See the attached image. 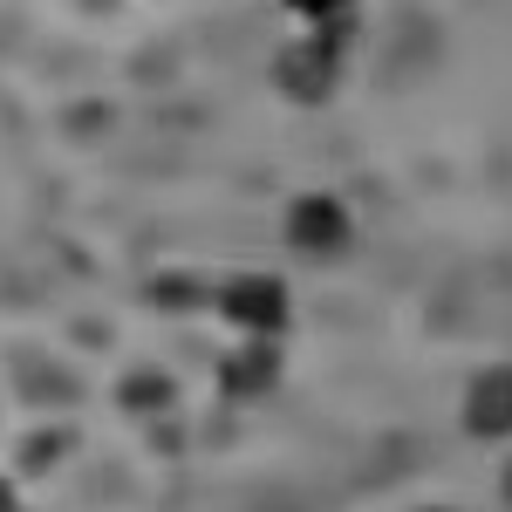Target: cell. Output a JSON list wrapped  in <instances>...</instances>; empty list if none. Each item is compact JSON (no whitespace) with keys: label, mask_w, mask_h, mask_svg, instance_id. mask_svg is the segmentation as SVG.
I'll return each mask as SVG.
<instances>
[{"label":"cell","mask_w":512,"mask_h":512,"mask_svg":"<svg viewBox=\"0 0 512 512\" xmlns=\"http://www.w3.org/2000/svg\"><path fill=\"white\" fill-rule=\"evenodd\" d=\"M219 315L233 321L246 342H274L287 328V287L274 274H239L219 287Z\"/></svg>","instance_id":"cell-1"},{"label":"cell","mask_w":512,"mask_h":512,"mask_svg":"<svg viewBox=\"0 0 512 512\" xmlns=\"http://www.w3.org/2000/svg\"><path fill=\"white\" fill-rule=\"evenodd\" d=\"M349 205L335 192H308L287 205V246L294 253H308V260H335L342 246H349Z\"/></svg>","instance_id":"cell-2"},{"label":"cell","mask_w":512,"mask_h":512,"mask_svg":"<svg viewBox=\"0 0 512 512\" xmlns=\"http://www.w3.org/2000/svg\"><path fill=\"white\" fill-rule=\"evenodd\" d=\"M465 431L485 437V444H506L512 437V362H492V369L472 376V390H465Z\"/></svg>","instance_id":"cell-3"},{"label":"cell","mask_w":512,"mask_h":512,"mask_svg":"<svg viewBox=\"0 0 512 512\" xmlns=\"http://www.w3.org/2000/svg\"><path fill=\"white\" fill-rule=\"evenodd\" d=\"M274 82L294 103H321L335 89V41H294V48H280Z\"/></svg>","instance_id":"cell-4"},{"label":"cell","mask_w":512,"mask_h":512,"mask_svg":"<svg viewBox=\"0 0 512 512\" xmlns=\"http://www.w3.org/2000/svg\"><path fill=\"white\" fill-rule=\"evenodd\" d=\"M267 369H274V342H253V355H233V362H226L219 376H226L239 396H253L260 383H267Z\"/></svg>","instance_id":"cell-5"},{"label":"cell","mask_w":512,"mask_h":512,"mask_svg":"<svg viewBox=\"0 0 512 512\" xmlns=\"http://www.w3.org/2000/svg\"><path fill=\"white\" fill-rule=\"evenodd\" d=\"M130 403H137V410L164 403V383H158V376H137V383H130Z\"/></svg>","instance_id":"cell-6"},{"label":"cell","mask_w":512,"mask_h":512,"mask_svg":"<svg viewBox=\"0 0 512 512\" xmlns=\"http://www.w3.org/2000/svg\"><path fill=\"white\" fill-rule=\"evenodd\" d=\"M0 512H14V506H7V485H0Z\"/></svg>","instance_id":"cell-7"},{"label":"cell","mask_w":512,"mask_h":512,"mask_svg":"<svg viewBox=\"0 0 512 512\" xmlns=\"http://www.w3.org/2000/svg\"><path fill=\"white\" fill-rule=\"evenodd\" d=\"M506 499H512V472H506Z\"/></svg>","instance_id":"cell-8"}]
</instances>
